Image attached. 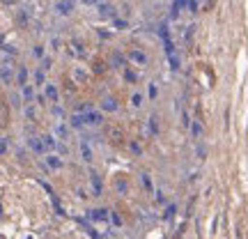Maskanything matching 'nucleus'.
Here are the masks:
<instances>
[{
	"instance_id": "obj_1",
	"label": "nucleus",
	"mask_w": 248,
	"mask_h": 239,
	"mask_svg": "<svg viewBox=\"0 0 248 239\" xmlns=\"http://www.w3.org/2000/svg\"><path fill=\"white\" fill-rule=\"evenodd\" d=\"M106 136H108V141L113 143L115 147H122L124 143V131H122V127H117V124H108L106 127Z\"/></svg>"
},
{
	"instance_id": "obj_2",
	"label": "nucleus",
	"mask_w": 248,
	"mask_h": 239,
	"mask_svg": "<svg viewBox=\"0 0 248 239\" xmlns=\"http://www.w3.org/2000/svg\"><path fill=\"white\" fill-rule=\"evenodd\" d=\"M126 60L133 62L136 67H145V64L150 62V58H147V53H145V51H140V48H131V51L126 53Z\"/></svg>"
},
{
	"instance_id": "obj_3",
	"label": "nucleus",
	"mask_w": 248,
	"mask_h": 239,
	"mask_svg": "<svg viewBox=\"0 0 248 239\" xmlns=\"http://www.w3.org/2000/svg\"><path fill=\"white\" fill-rule=\"evenodd\" d=\"M88 219L94 223H106L108 219H110V209H106V207H94V209L88 212Z\"/></svg>"
},
{
	"instance_id": "obj_4",
	"label": "nucleus",
	"mask_w": 248,
	"mask_h": 239,
	"mask_svg": "<svg viewBox=\"0 0 248 239\" xmlns=\"http://www.w3.org/2000/svg\"><path fill=\"white\" fill-rule=\"evenodd\" d=\"M83 120H85V127H101L106 117H104L101 111H94V108H92V111H88V113L83 115Z\"/></svg>"
},
{
	"instance_id": "obj_5",
	"label": "nucleus",
	"mask_w": 248,
	"mask_h": 239,
	"mask_svg": "<svg viewBox=\"0 0 248 239\" xmlns=\"http://www.w3.org/2000/svg\"><path fill=\"white\" fill-rule=\"evenodd\" d=\"M90 186H92V193L94 195H104V182H101V175L99 173H90Z\"/></svg>"
},
{
	"instance_id": "obj_6",
	"label": "nucleus",
	"mask_w": 248,
	"mask_h": 239,
	"mask_svg": "<svg viewBox=\"0 0 248 239\" xmlns=\"http://www.w3.org/2000/svg\"><path fill=\"white\" fill-rule=\"evenodd\" d=\"M28 147L35 152V154H44L46 147H44V143H42V136H28Z\"/></svg>"
},
{
	"instance_id": "obj_7",
	"label": "nucleus",
	"mask_w": 248,
	"mask_h": 239,
	"mask_svg": "<svg viewBox=\"0 0 248 239\" xmlns=\"http://www.w3.org/2000/svg\"><path fill=\"white\" fill-rule=\"evenodd\" d=\"M44 97L51 101V104H58L60 101V90L55 88L53 83H46L44 85Z\"/></svg>"
},
{
	"instance_id": "obj_8",
	"label": "nucleus",
	"mask_w": 248,
	"mask_h": 239,
	"mask_svg": "<svg viewBox=\"0 0 248 239\" xmlns=\"http://www.w3.org/2000/svg\"><path fill=\"white\" fill-rule=\"evenodd\" d=\"M117 108H120V104H117V99H115V97L106 95V97L101 99V111H104V113H115Z\"/></svg>"
},
{
	"instance_id": "obj_9",
	"label": "nucleus",
	"mask_w": 248,
	"mask_h": 239,
	"mask_svg": "<svg viewBox=\"0 0 248 239\" xmlns=\"http://www.w3.org/2000/svg\"><path fill=\"white\" fill-rule=\"evenodd\" d=\"M0 80H2V83H12V80H14V69H12V64H9V62H2V64H0Z\"/></svg>"
},
{
	"instance_id": "obj_10",
	"label": "nucleus",
	"mask_w": 248,
	"mask_h": 239,
	"mask_svg": "<svg viewBox=\"0 0 248 239\" xmlns=\"http://www.w3.org/2000/svg\"><path fill=\"white\" fill-rule=\"evenodd\" d=\"M110 64L115 67V69H126V55L122 51H113L110 53Z\"/></svg>"
},
{
	"instance_id": "obj_11",
	"label": "nucleus",
	"mask_w": 248,
	"mask_h": 239,
	"mask_svg": "<svg viewBox=\"0 0 248 239\" xmlns=\"http://www.w3.org/2000/svg\"><path fill=\"white\" fill-rule=\"evenodd\" d=\"M97 9H99V16H104V18H115L117 16L115 7H113L110 2H99Z\"/></svg>"
},
{
	"instance_id": "obj_12",
	"label": "nucleus",
	"mask_w": 248,
	"mask_h": 239,
	"mask_svg": "<svg viewBox=\"0 0 248 239\" xmlns=\"http://www.w3.org/2000/svg\"><path fill=\"white\" fill-rule=\"evenodd\" d=\"M55 9H58V14H62V16H69L71 12H74V0H58Z\"/></svg>"
},
{
	"instance_id": "obj_13",
	"label": "nucleus",
	"mask_w": 248,
	"mask_h": 239,
	"mask_svg": "<svg viewBox=\"0 0 248 239\" xmlns=\"http://www.w3.org/2000/svg\"><path fill=\"white\" fill-rule=\"evenodd\" d=\"M28 79H30V71H28V67H18V71H16V85H21V88H26L28 85Z\"/></svg>"
},
{
	"instance_id": "obj_14",
	"label": "nucleus",
	"mask_w": 248,
	"mask_h": 239,
	"mask_svg": "<svg viewBox=\"0 0 248 239\" xmlns=\"http://www.w3.org/2000/svg\"><path fill=\"white\" fill-rule=\"evenodd\" d=\"M9 124V108H7V104L0 99V129H5Z\"/></svg>"
},
{
	"instance_id": "obj_15",
	"label": "nucleus",
	"mask_w": 248,
	"mask_h": 239,
	"mask_svg": "<svg viewBox=\"0 0 248 239\" xmlns=\"http://www.w3.org/2000/svg\"><path fill=\"white\" fill-rule=\"evenodd\" d=\"M42 143H44L46 152H53L58 147V143H55V136L53 133H42Z\"/></svg>"
},
{
	"instance_id": "obj_16",
	"label": "nucleus",
	"mask_w": 248,
	"mask_h": 239,
	"mask_svg": "<svg viewBox=\"0 0 248 239\" xmlns=\"http://www.w3.org/2000/svg\"><path fill=\"white\" fill-rule=\"evenodd\" d=\"M46 166L51 170H60L62 168V159L60 157H55L53 152H48V157H46Z\"/></svg>"
},
{
	"instance_id": "obj_17",
	"label": "nucleus",
	"mask_w": 248,
	"mask_h": 239,
	"mask_svg": "<svg viewBox=\"0 0 248 239\" xmlns=\"http://www.w3.org/2000/svg\"><path fill=\"white\" fill-rule=\"evenodd\" d=\"M71 76H74V83H88V71L80 69V67H74Z\"/></svg>"
},
{
	"instance_id": "obj_18",
	"label": "nucleus",
	"mask_w": 248,
	"mask_h": 239,
	"mask_svg": "<svg viewBox=\"0 0 248 239\" xmlns=\"http://www.w3.org/2000/svg\"><path fill=\"white\" fill-rule=\"evenodd\" d=\"M69 124L74 127V129H83V127H85V120H83V115H80V113H71Z\"/></svg>"
},
{
	"instance_id": "obj_19",
	"label": "nucleus",
	"mask_w": 248,
	"mask_h": 239,
	"mask_svg": "<svg viewBox=\"0 0 248 239\" xmlns=\"http://www.w3.org/2000/svg\"><path fill=\"white\" fill-rule=\"evenodd\" d=\"M71 46H74V48H69L71 55H85V48H83V42H80V39H71Z\"/></svg>"
},
{
	"instance_id": "obj_20",
	"label": "nucleus",
	"mask_w": 248,
	"mask_h": 239,
	"mask_svg": "<svg viewBox=\"0 0 248 239\" xmlns=\"http://www.w3.org/2000/svg\"><path fill=\"white\" fill-rule=\"evenodd\" d=\"M147 127H150V133L152 136H159V117L156 115H150V120H147Z\"/></svg>"
},
{
	"instance_id": "obj_21",
	"label": "nucleus",
	"mask_w": 248,
	"mask_h": 239,
	"mask_svg": "<svg viewBox=\"0 0 248 239\" xmlns=\"http://www.w3.org/2000/svg\"><path fill=\"white\" fill-rule=\"evenodd\" d=\"M140 184L145 186V191H147V193H154V182H152V177L147 175V173H142L140 175Z\"/></svg>"
},
{
	"instance_id": "obj_22",
	"label": "nucleus",
	"mask_w": 248,
	"mask_h": 239,
	"mask_svg": "<svg viewBox=\"0 0 248 239\" xmlns=\"http://www.w3.org/2000/svg\"><path fill=\"white\" fill-rule=\"evenodd\" d=\"M115 191H117L120 195H124L126 191H129V184H126V179H122V177L115 179Z\"/></svg>"
},
{
	"instance_id": "obj_23",
	"label": "nucleus",
	"mask_w": 248,
	"mask_h": 239,
	"mask_svg": "<svg viewBox=\"0 0 248 239\" xmlns=\"http://www.w3.org/2000/svg\"><path fill=\"white\" fill-rule=\"evenodd\" d=\"M32 79H35V85H46L44 69H35V74H32Z\"/></svg>"
},
{
	"instance_id": "obj_24",
	"label": "nucleus",
	"mask_w": 248,
	"mask_h": 239,
	"mask_svg": "<svg viewBox=\"0 0 248 239\" xmlns=\"http://www.w3.org/2000/svg\"><path fill=\"white\" fill-rule=\"evenodd\" d=\"M80 159H83V161H88V163L92 161V150H90V147L85 145V143L80 145Z\"/></svg>"
},
{
	"instance_id": "obj_25",
	"label": "nucleus",
	"mask_w": 248,
	"mask_h": 239,
	"mask_svg": "<svg viewBox=\"0 0 248 239\" xmlns=\"http://www.w3.org/2000/svg\"><path fill=\"white\" fill-rule=\"evenodd\" d=\"M126 145H129V150H131L136 157H142V147H140V143L138 141H129Z\"/></svg>"
},
{
	"instance_id": "obj_26",
	"label": "nucleus",
	"mask_w": 248,
	"mask_h": 239,
	"mask_svg": "<svg viewBox=\"0 0 248 239\" xmlns=\"http://www.w3.org/2000/svg\"><path fill=\"white\" fill-rule=\"evenodd\" d=\"M23 99H26L28 104L35 99V88H32V85H26V88H23Z\"/></svg>"
},
{
	"instance_id": "obj_27",
	"label": "nucleus",
	"mask_w": 248,
	"mask_h": 239,
	"mask_svg": "<svg viewBox=\"0 0 248 239\" xmlns=\"http://www.w3.org/2000/svg\"><path fill=\"white\" fill-rule=\"evenodd\" d=\"M113 26H115L117 30H126V28H129V21H126V18L115 16V18H113Z\"/></svg>"
},
{
	"instance_id": "obj_28",
	"label": "nucleus",
	"mask_w": 248,
	"mask_h": 239,
	"mask_svg": "<svg viewBox=\"0 0 248 239\" xmlns=\"http://www.w3.org/2000/svg\"><path fill=\"white\" fill-rule=\"evenodd\" d=\"M124 80H126V83H138V76H136V71H131L129 67H126V69H124Z\"/></svg>"
},
{
	"instance_id": "obj_29",
	"label": "nucleus",
	"mask_w": 248,
	"mask_h": 239,
	"mask_svg": "<svg viewBox=\"0 0 248 239\" xmlns=\"http://www.w3.org/2000/svg\"><path fill=\"white\" fill-rule=\"evenodd\" d=\"M191 131H193L195 138H200V136H202V124L198 122V120H195V122H191Z\"/></svg>"
},
{
	"instance_id": "obj_30",
	"label": "nucleus",
	"mask_w": 248,
	"mask_h": 239,
	"mask_svg": "<svg viewBox=\"0 0 248 239\" xmlns=\"http://www.w3.org/2000/svg\"><path fill=\"white\" fill-rule=\"evenodd\" d=\"M28 21H30V12H28V9H21V12H18V23L26 26Z\"/></svg>"
},
{
	"instance_id": "obj_31",
	"label": "nucleus",
	"mask_w": 248,
	"mask_h": 239,
	"mask_svg": "<svg viewBox=\"0 0 248 239\" xmlns=\"http://www.w3.org/2000/svg\"><path fill=\"white\" fill-rule=\"evenodd\" d=\"M23 113H26L28 120H35V117H37V111H35V106H32V104H28V106L23 108Z\"/></svg>"
},
{
	"instance_id": "obj_32",
	"label": "nucleus",
	"mask_w": 248,
	"mask_h": 239,
	"mask_svg": "<svg viewBox=\"0 0 248 239\" xmlns=\"http://www.w3.org/2000/svg\"><path fill=\"white\" fill-rule=\"evenodd\" d=\"M175 212H177V207H175V205H168V207H166V212H163V219L170 221V219L175 216Z\"/></svg>"
},
{
	"instance_id": "obj_33",
	"label": "nucleus",
	"mask_w": 248,
	"mask_h": 239,
	"mask_svg": "<svg viewBox=\"0 0 248 239\" xmlns=\"http://www.w3.org/2000/svg\"><path fill=\"white\" fill-rule=\"evenodd\" d=\"M51 64H53V60H51V58H46V55H44V58H42V62H39V69H51Z\"/></svg>"
},
{
	"instance_id": "obj_34",
	"label": "nucleus",
	"mask_w": 248,
	"mask_h": 239,
	"mask_svg": "<svg viewBox=\"0 0 248 239\" xmlns=\"http://www.w3.org/2000/svg\"><path fill=\"white\" fill-rule=\"evenodd\" d=\"M131 104H133L136 108H140V106H142V95H140V92H136V95L131 97Z\"/></svg>"
},
{
	"instance_id": "obj_35",
	"label": "nucleus",
	"mask_w": 248,
	"mask_h": 239,
	"mask_svg": "<svg viewBox=\"0 0 248 239\" xmlns=\"http://www.w3.org/2000/svg\"><path fill=\"white\" fill-rule=\"evenodd\" d=\"M55 131H58V136H60V138H67V136H69V129H67L64 124H58V129H55Z\"/></svg>"
},
{
	"instance_id": "obj_36",
	"label": "nucleus",
	"mask_w": 248,
	"mask_h": 239,
	"mask_svg": "<svg viewBox=\"0 0 248 239\" xmlns=\"http://www.w3.org/2000/svg\"><path fill=\"white\" fill-rule=\"evenodd\" d=\"M7 150H9L7 141H5V138H0V157H5V154H7Z\"/></svg>"
},
{
	"instance_id": "obj_37",
	"label": "nucleus",
	"mask_w": 248,
	"mask_h": 239,
	"mask_svg": "<svg viewBox=\"0 0 248 239\" xmlns=\"http://www.w3.org/2000/svg\"><path fill=\"white\" fill-rule=\"evenodd\" d=\"M110 221L115 223V228H120V225H122V219H120V214H117V212H110Z\"/></svg>"
},
{
	"instance_id": "obj_38",
	"label": "nucleus",
	"mask_w": 248,
	"mask_h": 239,
	"mask_svg": "<svg viewBox=\"0 0 248 239\" xmlns=\"http://www.w3.org/2000/svg\"><path fill=\"white\" fill-rule=\"evenodd\" d=\"M150 99H156V95H159V90H156V83H150Z\"/></svg>"
},
{
	"instance_id": "obj_39",
	"label": "nucleus",
	"mask_w": 248,
	"mask_h": 239,
	"mask_svg": "<svg viewBox=\"0 0 248 239\" xmlns=\"http://www.w3.org/2000/svg\"><path fill=\"white\" fill-rule=\"evenodd\" d=\"M170 67H172V69H179V58L175 53L170 55Z\"/></svg>"
},
{
	"instance_id": "obj_40",
	"label": "nucleus",
	"mask_w": 248,
	"mask_h": 239,
	"mask_svg": "<svg viewBox=\"0 0 248 239\" xmlns=\"http://www.w3.org/2000/svg\"><path fill=\"white\" fill-rule=\"evenodd\" d=\"M32 53H35L37 58L42 60V58H44V46H35V48H32Z\"/></svg>"
},
{
	"instance_id": "obj_41",
	"label": "nucleus",
	"mask_w": 248,
	"mask_h": 239,
	"mask_svg": "<svg viewBox=\"0 0 248 239\" xmlns=\"http://www.w3.org/2000/svg\"><path fill=\"white\" fill-rule=\"evenodd\" d=\"M156 203H166V195H163V193H161V191H156Z\"/></svg>"
},
{
	"instance_id": "obj_42",
	"label": "nucleus",
	"mask_w": 248,
	"mask_h": 239,
	"mask_svg": "<svg viewBox=\"0 0 248 239\" xmlns=\"http://www.w3.org/2000/svg\"><path fill=\"white\" fill-rule=\"evenodd\" d=\"M85 5H99V0H83Z\"/></svg>"
},
{
	"instance_id": "obj_43",
	"label": "nucleus",
	"mask_w": 248,
	"mask_h": 239,
	"mask_svg": "<svg viewBox=\"0 0 248 239\" xmlns=\"http://www.w3.org/2000/svg\"><path fill=\"white\" fill-rule=\"evenodd\" d=\"M0 44H2V37H0Z\"/></svg>"
}]
</instances>
